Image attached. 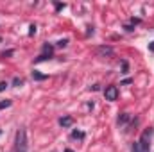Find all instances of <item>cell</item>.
<instances>
[{"mask_svg": "<svg viewBox=\"0 0 154 152\" xmlns=\"http://www.w3.org/2000/svg\"><path fill=\"white\" fill-rule=\"evenodd\" d=\"M16 152H27V132L20 129L16 132Z\"/></svg>", "mask_w": 154, "mask_h": 152, "instance_id": "cell-1", "label": "cell"}, {"mask_svg": "<svg viewBox=\"0 0 154 152\" xmlns=\"http://www.w3.org/2000/svg\"><path fill=\"white\" fill-rule=\"evenodd\" d=\"M104 97H106V100H116L118 99V88L116 86H108L106 90H104Z\"/></svg>", "mask_w": 154, "mask_h": 152, "instance_id": "cell-2", "label": "cell"}, {"mask_svg": "<svg viewBox=\"0 0 154 152\" xmlns=\"http://www.w3.org/2000/svg\"><path fill=\"white\" fill-rule=\"evenodd\" d=\"M97 54L99 56H113V48L111 47H99L97 48Z\"/></svg>", "mask_w": 154, "mask_h": 152, "instance_id": "cell-3", "label": "cell"}, {"mask_svg": "<svg viewBox=\"0 0 154 152\" xmlns=\"http://www.w3.org/2000/svg\"><path fill=\"white\" fill-rule=\"evenodd\" d=\"M59 123H61L63 127H70V125L74 123V118H72V116H63V118L59 120Z\"/></svg>", "mask_w": 154, "mask_h": 152, "instance_id": "cell-4", "label": "cell"}, {"mask_svg": "<svg viewBox=\"0 0 154 152\" xmlns=\"http://www.w3.org/2000/svg\"><path fill=\"white\" fill-rule=\"evenodd\" d=\"M129 120H131V116H129V114H127V113H122L120 116H118V125H125Z\"/></svg>", "mask_w": 154, "mask_h": 152, "instance_id": "cell-5", "label": "cell"}, {"mask_svg": "<svg viewBox=\"0 0 154 152\" xmlns=\"http://www.w3.org/2000/svg\"><path fill=\"white\" fill-rule=\"evenodd\" d=\"M41 56H45V57H48V59H50V56H52V47H50L48 43H45V45H43V54H41Z\"/></svg>", "mask_w": 154, "mask_h": 152, "instance_id": "cell-6", "label": "cell"}, {"mask_svg": "<svg viewBox=\"0 0 154 152\" xmlns=\"http://www.w3.org/2000/svg\"><path fill=\"white\" fill-rule=\"evenodd\" d=\"M32 79H34V81H45L47 75H45V74H39V72L34 70V72H32Z\"/></svg>", "mask_w": 154, "mask_h": 152, "instance_id": "cell-7", "label": "cell"}, {"mask_svg": "<svg viewBox=\"0 0 154 152\" xmlns=\"http://www.w3.org/2000/svg\"><path fill=\"white\" fill-rule=\"evenodd\" d=\"M133 152H149V150H147V149H143V147H142V145L136 141V143L133 145Z\"/></svg>", "mask_w": 154, "mask_h": 152, "instance_id": "cell-8", "label": "cell"}, {"mask_svg": "<svg viewBox=\"0 0 154 152\" xmlns=\"http://www.w3.org/2000/svg\"><path fill=\"white\" fill-rule=\"evenodd\" d=\"M72 136H74V138H79V140H82V138H84V134H82L81 131H74V132H72Z\"/></svg>", "mask_w": 154, "mask_h": 152, "instance_id": "cell-9", "label": "cell"}, {"mask_svg": "<svg viewBox=\"0 0 154 152\" xmlns=\"http://www.w3.org/2000/svg\"><path fill=\"white\" fill-rule=\"evenodd\" d=\"M11 106V100H2L0 102V109H4V108H9Z\"/></svg>", "mask_w": 154, "mask_h": 152, "instance_id": "cell-10", "label": "cell"}, {"mask_svg": "<svg viewBox=\"0 0 154 152\" xmlns=\"http://www.w3.org/2000/svg\"><path fill=\"white\" fill-rule=\"evenodd\" d=\"M66 43H68L66 39H59V41H57V47H66Z\"/></svg>", "mask_w": 154, "mask_h": 152, "instance_id": "cell-11", "label": "cell"}, {"mask_svg": "<svg viewBox=\"0 0 154 152\" xmlns=\"http://www.w3.org/2000/svg\"><path fill=\"white\" fill-rule=\"evenodd\" d=\"M29 29H31V31H29V36H32V34H34V32H36V25H31V27H29Z\"/></svg>", "mask_w": 154, "mask_h": 152, "instance_id": "cell-12", "label": "cell"}, {"mask_svg": "<svg viewBox=\"0 0 154 152\" xmlns=\"http://www.w3.org/2000/svg\"><path fill=\"white\" fill-rule=\"evenodd\" d=\"M22 82H23V81H22V79H18V77H16V79H14V81H13V84H14V86H20V84H22Z\"/></svg>", "mask_w": 154, "mask_h": 152, "instance_id": "cell-13", "label": "cell"}, {"mask_svg": "<svg viewBox=\"0 0 154 152\" xmlns=\"http://www.w3.org/2000/svg\"><path fill=\"white\" fill-rule=\"evenodd\" d=\"M5 88H7V82H5V81H2V82H0V91H4Z\"/></svg>", "mask_w": 154, "mask_h": 152, "instance_id": "cell-14", "label": "cell"}, {"mask_svg": "<svg viewBox=\"0 0 154 152\" xmlns=\"http://www.w3.org/2000/svg\"><path fill=\"white\" fill-rule=\"evenodd\" d=\"M63 7H65V4H56V9H57V11H59V9H63Z\"/></svg>", "mask_w": 154, "mask_h": 152, "instance_id": "cell-15", "label": "cell"}, {"mask_svg": "<svg viewBox=\"0 0 154 152\" xmlns=\"http://www.w3.org/2000/svg\"><path fill=\"white\" fill-rule=\"evenodd\" d=\"M149 50H151V52H154V41H152V43H149Z\"/></svg>", "mask_w": 154, "mask_h": 152, "instance_id": "cell-16", "label": "cell"}, {"mask_svg": "<svg viewBox=\"0 0 154 152\" xmlns=\"http://www.w3.org/2000/svg\"><path fill=\"white\" fill-rule=\"evenodd\" d=\"M65 152H74V150H70V149H66V150H65Z\"/></svg>", "mask_w": 154, "mask_h": 152, "instance_id": "cell-17", "label": "cell"}]
</instances>
